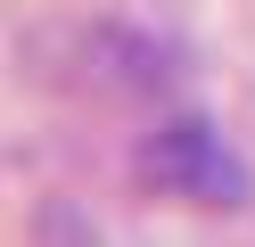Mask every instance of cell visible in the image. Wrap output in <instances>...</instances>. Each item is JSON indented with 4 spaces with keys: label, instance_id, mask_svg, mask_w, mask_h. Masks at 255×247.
Listing matches in <instances>:
<instances>
[{
    "label": "cell",
    "instance_id": "6da1fadb",
    "mask_svg": "<svg viewBox=\"0 0 255 247\" xmlns=\"http://www.w3.org/2000/svg\"><path fill=\"white\" fill-rule=\"evenodd\" d=\"M140 181L165 198H189V206H247V165L222 148L214 124H165L148 132V148H140Z\"/></svg>",
    "mask_w": 255,
    "mask_h": 247
}]
</instances>
